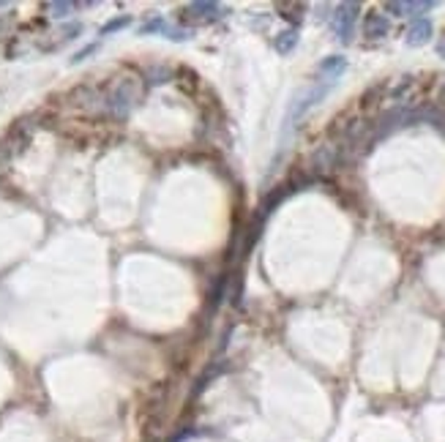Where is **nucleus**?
I'll use <instances>...</instances> for the list:
<instances>
[{
	"label": "nucleus",
	"mask_w": 445,
	"mask_h": 442,
	"mask_svg": "<svg viewBox=\"0 0 445 442\" xmlns=\"http://www.w3.org/2000/svg\"><path fill=\"white\" fill-rule=\"evenodd\" d=\"M358 11H361V6H358V3H341V6L336 8V14H334V33H336V39H339L341 44H350V39H353Z\"/></svg>",
	"instance_id": "nucleus-1"
},
{
	"label": "nucleus",
	"mask_w": 445,
	"mask_h": 442,
	"mask_svg": "<svg viewBox=\"0 0 445 442\" xmlns=\"http://www.w3.org/2000/svg\"><path fill=\"white\" fill-rule=\"evenodd\" d=\"M129 23H132V17H118V20H112V23H107L104 27H101V36H110V33H115V30L126 27Z\"/></svg>",
	"instance_id": "nucleus-10"
},
{
	"label": "nucleus",
	"mask_w": 445,
	"mask_h": 442,
	"mask_svg": "<svg viewBox=\"0 0 445 442\" xmlns=\"http://www.w3.org/2000/svg\"><path fill=\"white\" fill-rule=\"evenodd\" d=\"M222 8L216 6V3H192L189 8H186V14H192L194 20H200V23H211V20H219L222 14H219Z\"/></svg>",
	"instance_id": "nucleus-7"
},
{
	"label": "nucleus",
	"mask_w": 445,
	"mask_h": 442,
	"mask_svg": "<svg viewBox=\"0 0 445 442\" xmlns=\"http://www.w3.org/2000/svg\"><path fill=\"white\" fill-rule=\"evenodd\" d=\"M142 33H164V39H173V42H183L186 39V30H178L173 25H167L164 20H151L148 25H142Z\"/></svg>",
	"instance_id": "nucleus-4"
},
{
	"label": "nucleus",
	"mask_w": 445,
	"mask_h": 442,
	"mask_svg": "<svg viewBox=\"0 0 445 442\" xmlns=\"http://www.w3.org/2000/svg\"><path fill=\"white\" fill-rule=\"evenodd\" d=\"M437 3L434 0H421V3H388L385 8L394 11L396 17H407V14H421V11H432Z\"/></svg>",
	"instance_id": "nucleus-5"
},
{
	"label": "nucleus",
	"mask_w": 445,
	"mask_h": 442,
	"mask_svg": "<svg viewBox=\"0 0 445 442\" xmlns=\"http://www.w3.org/2000/svg\"><path fill=\"white\" fill-rule=\"evenodd\" d=\"M429 39H432V23H429V20H423V17H418L415 23L410 25V30H407V44L423 46Z\"/></svg>",
	"instance_id": "nucleus-3"
},
{
	"label": "nucleus",
	"mask_w": 445,
	"mask_h": 442,
	"mask_svg": "<svg viewBox=\"0 0 445 442\" xmlns=\"http://www.w3.org/2000/svg\"><path fill=\"white\" fill-rule=\"evenodd\" d=\"M347 71V61L341 58V55H331V58H325L320 66H317V74H320V80L322 82H328V85H334L336 80L341 77Z\"/></svg>",
	"instance_id": "nucleus-2"
},
{
	"label": "nucleus",
	"mask_w": 445,
	"mask_h": 442,
	"mask_svg": "<svg viewBox=\"0 0 445 442\" xmlns=\"http://www.w3.org/2000/svg\"><path fill=\"white\" fill-rule=\"evenodd\" d=\"M74 8H77L74 3H63V0H61V3H49V6H46L49 17H55V20H63V17H68V14H74Z\"/></svg>",
	"instance_id": "nucleus-9"
},
{
	"label": "nucleus",
	"mask_w": 445,
	"mask_h": 442,
	"mask_svg": "<svg viewBox=\"0 0 445 442\" xmlns=\"http://www.w3.org/2000/svg\"><path fill=\"white\" fill-rule=\"evenodd\" d=\"M273 46H276V52H279V55H289V52L298 46V27H287V30H282V33L273 39Z\"/></svg>",
	"instance_id": "nucleus-8"
},
{
	"label": "nucleus",
	"mask_w": 445,
	"mask_h": 442,
	"mask_svg": "<svg viewBox=\"0 0 445 442\" xmlns=\"http://www.w3.org/2000/svg\"><path fill=\"white\" fill-rule=\"evenodd\" d=\"M388 20H385V14H369L366 17V23H363V33L369 36V39H385L388 36Z\"/></svg>",
	"instance_id": "nucleus-6"
}]
</instances>
